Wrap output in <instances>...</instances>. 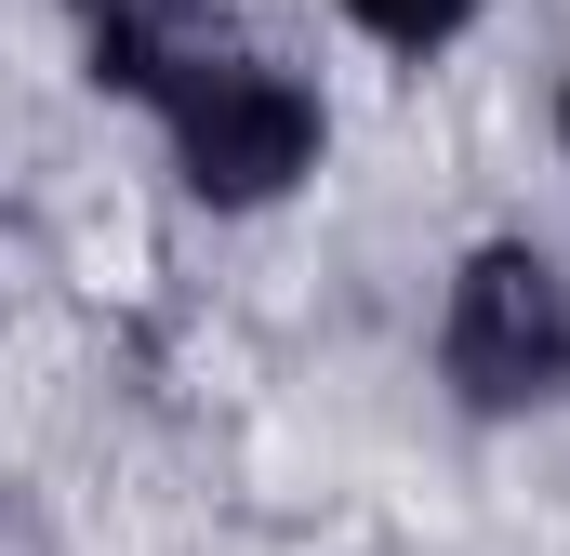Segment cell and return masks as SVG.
I'll return each instance as SVG.
<instances>
[{"label":"cell","instance_id":"cell-1","mask_svg":"<svg viewBox=\"0 0 570 556\" xmlns=\"http://www.w3.org/2000/svg\"><path fill=\"white\" fill-rule=\"evenodd\" d=\"M451 385L478 411H531L570 385V278L531 252V239H491L478 266L451 278V331H438Z\"/></svg>","mask_w":570,"mask_h":556},{"label":"cell","instance_id":"cell-2","mask_svg":"<svg viewBox=\"0 0 570 556\" xmlns=\"http://www.w3.org/2000/svg\"><path fill=\"white\" fill-rule=\"evenodd\" d=\"M173 146H186V186L199 199L253 212V199H279L292 172L318 159V107L279 67H186L173 80Z\"/></svg>","mask_w":570,"mask_h":556},{"label":"cell","instance_id":"cell-3","mask_svg":"<svg viewBox=\"0 0 570 556\" xmlns=\"http://www.w3.org/2000/svg\"><path fill=\"white\" fill-rule=\"evenodd\" d=\"M80 27H94V80L159 93V107H173L186 67H213L199 53V0H80Z\"/></svg>","mask_w":570,"mask_h":556},{"label":"cell","instance_id":"cell-4","mask_svg":"<svg viewBox=\"0 0 570 556\" xmlns=\"http://www.w3.org/2000/svg\"><path fill=\"white\" fill-rule=\"evenodd\" d=\"M345 13H358L372 40H399V53H425V40H451V27H464L478 0H345Z\"/></svg>","mask_w":570,"mask_h":556}]
</instances>
